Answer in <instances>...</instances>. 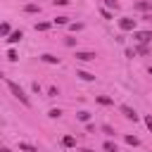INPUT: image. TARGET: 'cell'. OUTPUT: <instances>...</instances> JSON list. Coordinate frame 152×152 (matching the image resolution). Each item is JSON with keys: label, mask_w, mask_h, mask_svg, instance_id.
Returning a JSON list of instances; mask_svg holds the SVG:
<instances>
[{"label": "cell", "mask_w": 152, "mask_h": 152, "mask_svg": "<svg viewBox=\"0 0 152 152\" xmlns=\"http://www.w3.org/2000/svg\"><path fill=\"white\" fill-rule=\"evenodd\" d=\"M7 88H10V93H12V95L24 104V107H31V100H28V95L24 93V88H21V86H17L14 81H7Z\"/></svg>", "instance_id": "1"}, {"label": "cell", "mask_w": 152, "mask_h": 152, "mask_svg": "<svg viewBox=\"0 0 152 152\" xmlns=\"http://www.w3.org/2000/svg\"><path fill=\"white\" fill-rule=\"evenodd\" d=\"M133 38L140 45H147V43H152V31H133Z\"/></svg>", "instance_id": "2"}, {"label": "cell", "mask_w": 152, "mask_h": 152, "mask_svg": "<svg viewBox=\"0 0 152 152\" xmlns=\"http://www.w3.org/2000/svg\"><path fill=\"white\" fill-rule=\"evenodd\" d=\"M119 28H121V31H135V19L121 17V19H119Z\"/></svg>", "instance_id": "3"}, {"label": "cell", "mask_w": 152, "mask_h": 152, "mask_svg": "<svg viewBox=\"0 0 152 152\" xmlns=\"http://www.w3.org/2000/svg\"><path fill=\"white\" fill-rule=\"evenodd\" d=\"M74 57H76L78 62H93L97 55H95V52H88V50H76V55H74Z\"/></svg>", "instance_id": "4"}, {"label": "cell", "mask_w": 152, "mask_h": 152, "mask_svg": "<svg viewBox=\"0 0 152 152\" xmlns=\"http://www.w3.org/2000/svg\"><path fill=\"white\" fill-rule=\"evenodd\" d=\"M119 109H121V114H124L126 119H131V121H138V114H135V109H131L128 104H121Z\"/></svg>", "instance_id": "5"}, {"label": "cell", "mask_w": 152, "mask_h": 152, "mask_svg": "<svg viewBox=\"0 0 152 152\" xmlns=\"http://www.w3.org/2000/svg\"><path fill=\"white\" fill-rule=\"evenodd\" d=\"M21 38H24V33H21V31H12V33L7 36V43H12V45H14V43H19Z\"/></svg>", "instance_id": "6"}, {"label": "cell", "mask_w": 152, "mask_h": 152, "mask_svg": "<svg viewBox=\"0 0 152 152\" xmlns=\"http://www.w3.org/2000/svg\"><path fill=\"white\" fill-rule=\"evenodd\" d=\"M135 10H140V12H150V10H152V2L140 0V2H135Z\"/></svg>", "instance_id": "7"}, {"label": "cell", "mask_w": 152, "mask_h": 152, "mask_svg": "<svg viewBox=\"0 0 152 152\" xmlns=\"http://www.w3.org/2000/svg\"><path fill=\"white\" fill-rule=\"evenodd\" d=\"M76 76H78V78H83V81H95V74L83 71V69H78V71H76Z\"/></svg>", "instance_id": "8"}, {"label": "cell", "mask_w": 152, "mask_h": 152, "mask_svg": "<svg viewBox=\"0 0 152 152\" xmlns=\"http://www.w3.org/2000/svg\"><path fill=\"white\" fill-rule=\"evenodd\" d=\"M40 59H43V62H48V64H59V57H55V55H50V52H45Z\"/></svg>", "instance_id": "9"}, {"label": "cell", "mask_w": 152, "mask_h": 152, "mask_svg": "<svg viewBox=\"0 0 152 152\" xmlns=\"http://www.w3.org/2000/svg\"><path fill=\"white\" fill-rule=\"evenodd\" d=\"M62 145H64V147H76V138H74V135H64V138H62Z\"/></svg>", "instance_id": "10"}, {"label": "cell", "mask_w": 152, "mask_h": 152, "mask_svg": "<svg viewBox=\"0 0 152 152\" xmlns=\"http://www.w3.org/2000/svg\"><path fill=\"white\" fill-rule=\"evenodd\" d=\"M95 100H97L100 104H114V100H112V97H107V95H95Z\"/></svg>", "instance_id": "11"}, {"label": "cell", "mask_w": 152, "mask_h": 152, "mask_svg": "<svg viewBox=\"0 0 152 152\" xmlns=\"http://www.w3.org/2000/svg\"><path fill=\"white\" fill-rule=\"evenodd\" d=\"M24 10H26V12H28V14H33V12H40V7H38V5H36V2H28V5H26V7H24Z\"/></svg>", "instance_id": "12"}, {"label": "cell", "mask_w": 152, "mask_h": 152, "mask_svg": "<svg viewBox=\"0 0 152 152\" xmlns=\"http://www.w3.org/2000/svg\"><path fill=\"white\" fill-rule=\"evenodd\" d=\"M19 150H24V152H38L33 145H28V142H19Z\"/></svg>", "instance_id": "13"}, {"label": "cell", "mask_w": 152, "mask_h": 152, "mask_svg": "<svg viewBox=\"0 0 152 152\" xmlns=\"http://www.w3.org/2000/svg\"><path fill=\"white\" fill-rule=\"evenodd\" d=\"M104 10H119V2L116 0H104Z\"/></svg>", "instance_id": "14"}, {"label": "cell", "mask_w": 152, "mask_h": 152, "mask_svg": "<svg viewBox=\"0 0 152 152\" xmlns=\"http://www.w3.org/2000/svg\"><path fill=\"white\" fill-rule=\"evenodd\" d=\"M104 152H119V150H116V145H114L112 140H107V142H104Z\"/></svg>", "instance_id": "15"}, {"label": "cell", "mask_w": 152, "mask_h": 152, "mask_svg": "<svg viewBox=\"0 0 152 152\" xmlns=\"http://www.w3.org/2000/svg\"><path fill=\"white\" fill-rule=\"evenodd\" d=\"M138 55H150V45H138Z\"/></svg>", "instance_id": "16"}, {"label": "cell", "mask_w": 152, "mask_h": 152, "mask_svg": "<svg viewBox=\"0 0 152 152\" xmlns=\"http://www.w3.org/2000/svg\"><path fill=\"white\" fill-rule=\"evenodd\" d=\"M76 116H78V121H88V119H90V112H86V109H83V112H78Z\"/></svg>", "instance_id": "17"}, {"label": "cell", "mask_w": 152, "mask_h": 152, "mask_svg": "<svg viewBox=\"0 0 152 152\" xmlns=\"http://www.w3.org/2000/svg\"><path fill=\"white\" fill-rule=\"evenodd\" d=\"M10 24H0V36H10Z\"/></svg>", "instance_id": "18"}, {"label": "cell", "mask_w": 152, "mask_h": 152, "mask_svg": "<svg viewBox=\"0 0 152 152\" xmlns=\"http://www.w3.org/2000/svg\"><path fill=\"white\" fill-rule=\"evenodd\" d=\"M50 28V24L48 21H40V24H36V31H48Z\"/></svg>", "instance_id": "19"}, {"label": "cell", "mask_w": 152, "mask_h": 152, "mask_svg": "<svg viewBox=\"0 0 152 152\" xmlns=\"http://www.w3.org/2000/svg\"><path fill=\"white\" fill-rule=\"evenodd\" d=\"M7 59H10V62H17V59H19L17 50H10V52H7Z\"/></svg>", "instance_id": "20"}, {"label": "cell", "mask_w": 152, "mask_h": 152, "mask_svg": "<svg viewBox=\"0 0 152 152\" xmlns=\"http://www.w3.org/2000/svg\"><path fill=\"white\" fill-rule=\"evenodd\" d=\"M126 142H128V145H133V147H135V145H138V142H140V140H138V138H135V135H126Z\"/></svg>", "instance_id": "21"}, {"label": "cell", "mask_w": 152, "mask_h": 152, "mask_svg": "<svg viewBox=\"0 0 152 152\" xmlns=\"http://www.w3.org/2000/svg\"><path fill=\"white\" fill-rule=\"evenodd\" d=\"M48 114H50V116H52V119H59V116H62V109H50V112H48Z\"/></svg>", "instance_id": "22"}, {"label": "cell", "mask_w": 152, "mask_h": 152, "mask_svg": "<svg viewBox=\"0 0 152 152\" xmlns=\"http://www.w3.org/2000/svg\"><path fill=\"white\" fill-rule=\"evenodd\" d=\"M55 24H69V17H55Z\"/></svg>", "instance_id": "23"}, {"label": "cell", "mask_w": 152, "mask_h": 152, "mask_svg": "<svg viewBox=\"0 0 152 152\" xmlns=\"http://www.w3.org/2000/svg\"><path fill=\"white\" fill-rule=\"evenodd\" d=\"M102 131H104V133H107V135H114V128H112V126H109V124H104V126H102Z\"/></svg>", "instance_id": "24"}, {"label": "cell", "mask_w": 152, "mask_h": 152, "mask_svg": "<svg viewBox=\"0 0 152 152\" xmlns=\"http://www.w3.org/2000/svg\"><path fill=\"white\" fill-rule=\"evenodd\" d=\"M100 14H102V17H104V19H112V12H109V10H104V7H102V10H100Z\"/></svg>", "instance_id": "25"}, {"label": "cell", "mask_w": 152, "mask_h": 152, "mask_svg": "<svg viewBox=\"0 0 152 152\" xmlns=\"http://www.w3.org/2000/svg\"><path fill=\"white\" fill-rule=\"evenodd\" d=\"M48 95H50V97H57V95H59V90H57V88H55V86H52V88H50V90H48Z\"/></svg>", "instance_id": "26"}, {"label": "cell", "mask_w": 152, "mask_h": 152, "mask_svg": "<svg viewBox=\"0 0 152 152\" xmlns=\"http://www.w3.org/2000/svg\"><path fill=\"white\" fill-rule=\"evenodd\" d=\"M69 28H71V31H81V28H83V24H69Z\"/></svg>", "instance_id": "27"}, {"label": "cell", "mask_w": 152, "mask_h": 152, "mask_svg": "<svg viewBox=\"0 0 152 152\" xmlns=\"http://www.w3.org/2000/svg\"><path fill=\"white\" fill-rule=\"evenodd\" d=\"M145 124H147V128L152 131V114H147V116H145Z\"/></svg>", "instance_id": "28"}, {"label": "cell", "mask_w": 152, "mask_h": 152, "mask_svg": "<svg viewBox=\"0 0 152 152\" xmlns=\"http://www.w3.org/2000/svg\"><path fill=\"white\" fill-rule=\"evenodd\" d=\"M0 152H12V150H7V147H0Z\"/></svg>", "instance_id": "29"}, {"label": "cell", "mask_w": 152, "mask_h": 152, "mask_svg": "<svg viewBox=\"0 0 152 152\" xmlns=\"http://www.w3.org/2000/svg\"><path fill=\"white\" fill-rule=\"evenodd\" d=\"M81 152H93V150H81Z\"/></svg>", "instance_id": "30"}, {"label": "cell", "mask_w": 152, "mask_h": 152, "mask_svg": "<svg viewBox=\"0 0 152 152\" xmlns=\"http://www.w3.org/2000/svg\"><path fill=\"white\" fill-rule=\"evenodd\" d=\"M0 78H5V76H2V71H0Z\"/></svg>", "instance_id": "31"}, {"label": "cell", "mask_w": 152, "mask_h": 152, "mask_svg": "<svg viewBox=\"0 0 152 152\" xmlns=\"http://www.w3.org/2000/svg\"><path fill=\"white\" fill-rule=\"evenodd\" d=\"M150 74H152V66H150Z\"/></svg>", "instance_id": "32"}]
</instances>
